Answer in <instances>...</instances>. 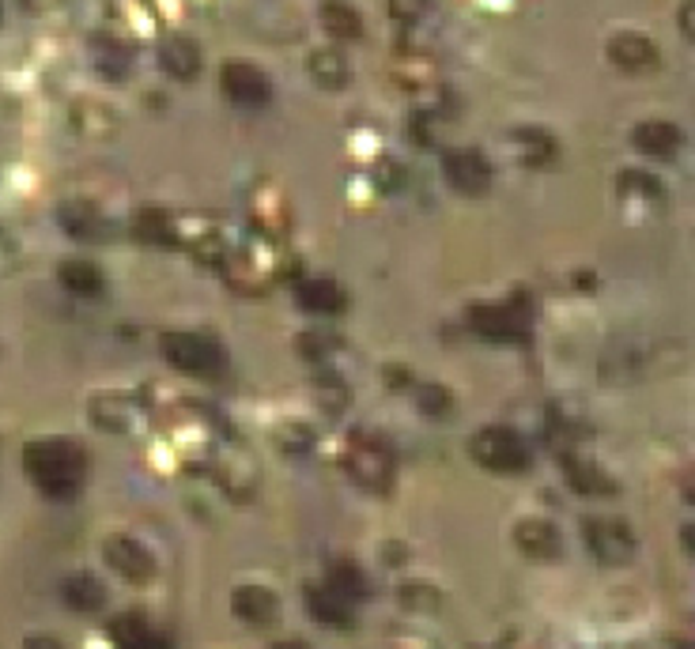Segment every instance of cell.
Returning a JSON list of instances; mask_svg holds the SVG:
<instances>
[{"mask_svg":"<svg viewBox=\"0 0 695 649\" xmlns=\"http://www.w3.org/2000/svg\"><path fill=\"white\" fill-rule=\"evenodd\" d=\"M31 483L50 498H72L87 480V454L72 438H35L23 449Z\"/></svg>","mask_w":695,"mask_h":649,"instance_id":"cell-1","label":"cell"},{"mask_svg":"<svg viewBox=\"0 0 695 649\" xmlns=\"http://www.w3.org/2000/svg\"><path fill=\"white\" fill-rule=\"evenodd\" d=\"M469 454L480 468L499 476H518L529 468L526 438L518 431H511V426H484V431H477L469 442Z\"/></svg>","mask_w":695,"mask_h":649,"instance_id":"cell-2","label":"cell"},{"mask_svg":"<svg viewBox=\"0 0 695 649\" xmlns=\"http://www.w3.org/2000/svg\"><path fill=\"white\" fill-rule=\"evenodd\" d=\"M345 472L359 483L363 491H374V495H386L394 488V454L382 446L379 438H367V434H356L345 449Z\"/></svg>","mask_w":695,"mask_h":649,"instance_id":"cell-3","label":"cell"},{"mask_svg":"<svg viewBox=\"0 0 695 649\" xmlns=\"http://www.w3.org/2000/svg\"><path fill=\"white\" fill-rule=\"evenodd\" d=\"M159 351L167 363H175L178 371L185 374H201V377H216L224 371V351H219L216 340L197 333H163L159 336Z\"/></svg>","mask_w":695,"mask_h":649,"instance_id":"cell-4","label":"cell"},{"mask_svg":"<svg viewBox=\"0 0 695 649\" xmlns=\"http://www.w3.org/2000/svg\"><path fill=\"white\" fill-rule=\"evenodd\" d=\"M469 325L477 336L495 344H514L529 336V314L522 302H477L469 310Z\"/></svg>","mask_w":695,"mask_h":649,"instance_id":"cell-5","label":"cell"},{"mask_svg":"<svg viewBox=\"0 0 695 649\" xmlns=\"http://www.w3.org/2000/svg\"><path fill=\"white\" fill-rule=\"evenodd\" d=\"M583 532H586V544H590L597 563L627 566L635 558L632 529H627L624 521H616V517H590V521L583 525Z\"/></svg>","mask_w":695,"mask_h":649,"instance_id":"cell-6","label":"cell"},{"mask_svg":"<svg viewBox=\"0 0 695 649\" xmlns=\"http://www.w3.org/2000/svg\"><path fill=\"white\" fill-rule=\"evenodd\" d=\"M443 175H446V182L465 196H480V193L492 189V163H488L477 147H457V152H446Z\"/></svg>","mask_w":695,"mask_h":649,"instance_id":"cell-7","label":"cell"},{"mask_svg":"<svg viewBox=\"0 0 695 649\" xmlns=\"http://www.w3.org/2000/svg\"><path fill=\"white\" fill-rule=\"evenodd\" d=\"M219 84H224V95L239 106H265L273 98V84L268 76L250 61H227L219 69Z\"/></svg>","mask_w":695,"mask_h":649,"instance_id":"cell-8","label":"cell"},{"mask_svg":"<svg viewBox=\"0 0 695 649\" xmlns=\"http://www.w3.org/2000/svg\"><path fill=\"white\" fill-rule=\"evenodd\" d=\"M103 558L113 574H121L125 581H136V586H144V581L155 574L152 552L144 544H136L133 537H110L103 544Z\"/></svg>","mask_w":695,"mask_h":649,"instance_id":"cell-9","label":"cell"},{"mask_svg":"<svg viewBox=\"0 0 695 649\" xmlns=\"http://www.w3.org/2000/svg\"><path fill=\"white\" fill-rule=\"evenodd\" d=\"M231 612L250 627H273L280 620V601L265 586H239L231 593Z\"/></svg>","mask_w":695,"mask_h":649,"instance_id":"cell-10","label":"cell"},{"mask_svg":"<svg viewBox=\"0 0 695 649\" xmlns=\"http://www.w3.org/2000/svg\"><path fill=\"white\" fill-rule=\"evenodd\" d=\"M514 544L522 548V555L537 558V563H548V558H555L563 552L560 529H555L552 521H544V517H526V521H518Z\"/></svg>","mask_w":695,"mask_h":649,"instance_id":"cell-11","label":"cell"},{"mask_svg":"<svg viewBox=\"0 0 695 649\" xmlns=\"http://www.w3.org/2000/svg\"><path fill=\"white\" fill-rule=\"evenodd\" d=\"M307 608L322 627L333 630H348L356 627V612H351V601L340 597L333 586H307Z\"/></svg>","mask_w":695,"mask_h":649,"instance_id":"cell-12","label":"cell"},{"mask_svg":"<svg viewBox=\"0 0 695 649\" xmlns=\"http://www.w3.org/2000/svg\"><path fill=\"white\" fill-rule=\"evenodd\" d=\"M632 144L639 147L650 159H673L684 144V133L673 125V121H639L632 129Z\"/></svg>","mask_w":695,"mask_h":649,"instance_id":"cell-13","label":"cell"},{"mask_svg":"<svg viewBox=\"0 0 695 649\" xmlns=\"http://www.w3.org/2000/svg\"><path fill=\"white\" fill-rule=\"evenodd\" d=\"M609 57L624 72H646L658 64V43H650L646 35H635V31H624V35H616L609 43Z\"/></svg>","mask_w":695,"mask_h":649,"instance_id":"cell-14","label":"cell"},{"mask_svg":"<svg viewBox=\"0 0 695 649\" xmlns=\"http://www.w3.org/2000/svg\"><path fill=\"white\" fill-rule=\"evenodd\" d=\"M563 480H567L578 495H616V480H612L601 465L575 454H563Z\"/></svg>","mask_w":695,"mask_h":649,"instance_id":"cell-15","label":"cell"},{"mask_svg":"<svg viewBox=\"0 0 695 649\" xmlns=\"http://www.w3.org/2000/svg\"><path fill=\"white\" fill-rule=\"evenodd\" d=\"M159 64L175 80H193L201 72V49L185 35H167L159 46Z\"/></svg>","mask_w":695,"mask_h":649,"instance_id":"cell-16","label":"cell"},{"mask_svg":"<svg viewBox=\"0 0 695 649\" xmlns=\"http://www.w3.org/2000/svg\"><path fill=\"white\" fill-rule=\"evenodd\" d=\"M307 69H310V76H314V84L329 87V92H340V87H348V80H351V64L340 49H314Z\"/></svg>","mask_w":695,"mask_h":649,"instance_id":"cell-17","label":"cell"},{"mask_svg":"<svg viewBox=\"0 0 695 649\" xmlns=\"http://www.w3.org/2000/svg\"><path fill=\"white\" fill-rule=\"evenodd\" d=\"M296 299L310 314H340L345 310V291L333 279H307L296 287Z\"/></svg>","mask_w":695,"mask_h":649,"instance_id":"cell-18","label":"cell"},{"mask_svg":"<svg viewBox=\"0 0 695 649\" xmlns=\"http://www.w3.org/2000/svg\"><path fill=\"white\" fill-rule=\"evenodd\" d=\"M61 597L64 604L76 608V612H99L106 604V589L95 574H72V578H64Z\"/></svg>","mask_w":695,"mask_h":649,"instance_id":"cell-19","label":"cell"},{"mask_svg":"<svg viewBox=\"0 0 695 649\" xmlns=\"http://www.w3.org/2000/svg\"><path fill=\"white\" fill-rule=\"evenodd\" d=\"M110 638L118 646H167V635L152 630V623L136 612H125L110 623Z\"/></svg>","mask_w":695,"mask_h":649,"instance_id":"cell-20","label":"cell"},{"mask_svg":"<svg viewBox=\"0 0 695 649\" xmlns=\"http://www.w3.org/2000/svg\"><path fill=\"white\" fill-rule=\"evenodd\" d=\"M61 284H64V291H72V295H80V299H99L103 295V273L92 265V261H64L61 265Z\"/></svg>","mask_w":695,"mask_h":649,"instance_id":"cell-21","label":"cell"},{"mask_svg":"<svg viewBox=\"0 0 695 649\" xmlns=\"http://www.w3.org/2000/svg\"><path fill=\"white\" fill-rule=\"evenodd\" d=\"M133 235H136V238H144V242H152V245H178V242H182V238H178L175 219H170L167 212H159V208H144V212H136V219H133Z\"/></svg>","mask_w":695,"mask_h":649,"instance_id":"cell-22","label":"cell"},{"mask_svg":"<svg viewBox=\"0 0 695 649\" xmlns=\"http://www.w3.org/2000/svg\"><path fill=\"white\" fill-rule=\"evenodd\" d=\"M322 27L329 31L333 38H359L363 35V20L359 12L345 0H325L322 4Z\"/></svg>","mask_w":695,"mask_h":649,"instance_id":"cell-23","label":"cell"},{"mask_svg":"<svg viewBox=\"0 0 695 649\" xmlns=\"http://www.w3.org/2000/svg\"><path fill=\"white\" fill-rule=\"evenodd\" d=\"M57 219H61V227L72 238H99V231H103L99 212H95L87 201H69L61 212H57Z\"/></svg>","mask_w":695,"mask_h":649,"instance_id":"cell-24","label":"cell"},{"mask_svg":"<svg viewBox=\"0 0 695 649\" xmlns=\"http://www.w3.org/2000/svg\"><path fill=\"white\" fill-rule=\"evenodd\" d=\"M250 212H253V224H257L261 231H268V235H280L284 224H288V204H284L280 196L253 193Z\"/></svg>","mask_w":695,"mask_h":649,"instance_id":"cell-25","label":"cell"},{"mask_svg":"<svg viewBox=\"0 0 695 649\" xmlns=\"http://www.w3.org/2000/svg\"><path fill=\"white\" fill-rule=\"evenodd\" d=\"M329 586L337 589L340 597H348V601H363V597H371V581H367V574L359 570L356 563H337V566H333Z\"/></svg>","mask_w":695,"mask_h":649,"instance_id":"cell-26","label":"cell"},{"mask_svg":"<svg viewBox=\"0 0 695 649\" xmlns=\"http://www.w3.org/2000/svg\"><path fill=\"white\" fill-rule=\"evenodd\" d=\"M518 147L529 167H548L555 159V140L544 129H518Z\"/></svg>","mask_w":695,"mask_h":649,"instance_id":"cell-27","label":"cell"},{"mask_svg":"<svg viewBox=\"0 0 695 649\" xmlns=\"http://www.w3.org/2000/svg\"><path fill=\"white\" fill-rule=\"evenodd\" d=\"M95 64H99L106 76L121 80L129 69V49L121 43H113V38H99V43H95Z\"/></svg>","mask_w":695,"mask_h":649,"instance_id":"cell-28","label":"cell"},{"mask_svg":"<svg viewBox=\"0 0 695 649\" xmlns=\"http://www.w3.org/2000/svg\"><path fill=\"white\" fill-rule=\"evenodd\" d=\"M416 400H420V412L428 416H450V408H454V397H450V389H443V385H420Z\"/></svg>","mask_w":695,"mask_h":649,"instance_id":"cell-29","label":"cell"},{"mask_svg":"<svg viewBox=\"0 0 695 649\" xmlns=\"http://www.w3.org/2000/svg\"><path fill=\"white\" fill-rule=\"evenodd\" d=\"M431 0H390V15L397 23H420L428 15Z\"/></svg>","mask_w":695,"mask_h":649,"instance_id":"cell-30","label":"cell"},{"mask_svg":"<svg viewBox=\"0 0 695 649\" xmlns=\"http://www.w3.org/2000/svg\"><path fill=\"white\" fill-rule=\"evenodd\" d=\"M684 35H692V0H688V4H684Z\"/></svg>","mask_w":695,"mask_h":649,"instance_id":"cell-31","label":"cell"}]
</instances>
